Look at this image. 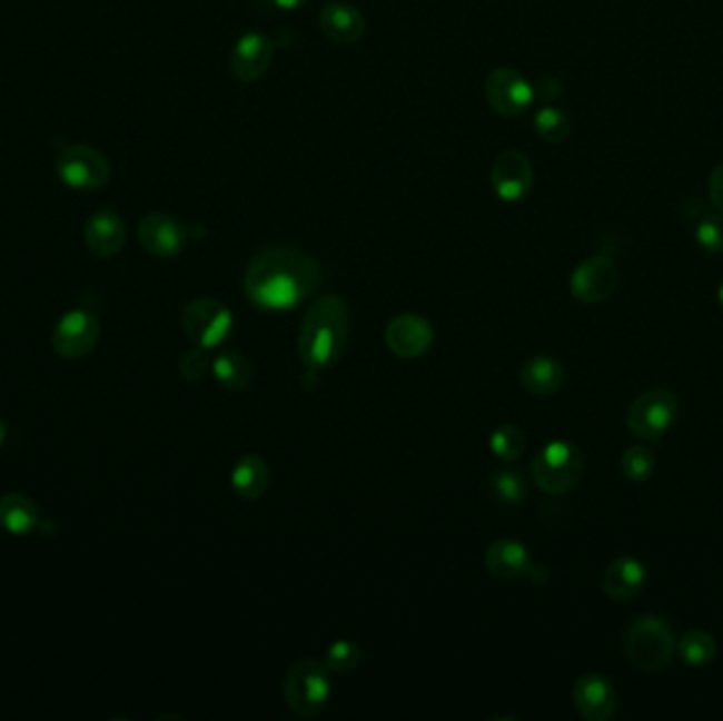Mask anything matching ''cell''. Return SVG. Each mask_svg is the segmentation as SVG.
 I'll return each mask as SVG.
<instances>
[{
    "instance_id": "cell-34",
    "label": "cell",
    "mask_w": 723,
    "mask_h": 721,
    "mask_svg": "<svg viewBox=\"0 0 723 721\" xmlns=\"http://www.w3.org/2000/svg\"><path fill=\"white\" fill-rule=\"evenodd\" d=\"M709 199L717 213L723 214V164L709 174Z\"/></svg>"
},
{
    "instance_id": "cell-5",
    "label": "cell",
    "mask_w": 723,
    "mask_h": 721,
    "mask_svg": "<svg viewBox=\"0 0 723 721\" xmlns=\"http://www.w3.org/2000/svg\"><path fill=\"white\" fill-rule=\"evenodd\" d=\"M535 485L548 495H565L580 483L584 474V455L567 441H554L544 446L532 464Z\"/></svg>"
},
{
    "instance_id": "cell-10",
    "label": "cell",
    "mask_w": 723,
    "mask_h": 721,
    "mask_svg": "<svg viewBox=\"0 0 723 721\" xmlns=\"http://www.w3.org/2000/svg\"><path fill=\"white\" fill-rule=\"evenodd\" d=\"M485 93L491 108L502 117L523 115L535 100L532 83L511 66H499L491 70L485 83Z\"/></svg>"
},
{
    "instance_id": "cell-37",
    "label": "cell",
    "mask_w": 723,
    "mask_h": 721,
    "mask_svg": "<svg viewBox=\"0 0 723 721\" xmlns=\"http://www.w3.org/2000/svg\"><path fill=\"white\" fill-rule=\"evenodd\" d=\"M2 441H4V425L0 422V445H2Z\"/></svg>"
},
{
    "instance_id": "cell-13",
    "label": "cell",
    "mask_w": 723,
    "mask_h": 721,
    "mask_svg": "<svg viewBox=\"0 0 723 721\" xmlns=\"http://www.w3.org/2000/svg\"><path fill=\"white\" fill-rule=\"evenodd\" d=\"M138 239L149 255L174 258L185 250L189 235L178 218L170 214L152 213L140 220Z\"/></svg>"
},
{
    "instance_id": "cell-20",
    "label": "cell",
    "mask_w": 723,
    "mask_h": 721,
    "mask_svg": "<svg viewBox=\"0 0 723 721\" xmlns=\"http://www.w3.org/2000/svg\"><path fill=\"white\" fill-rule=\"evenodd\" d=\"M532 563L527 546L511 537L495 540L485 552V567L499 580H516L525 575Z\"/></svg>"
},
{
    "instance_id": "cell-25",
    "label": "cell",
    "mask_w": 723,
    "mask_h": 721,
    "mask_svg": "<svg viewBox=\"0 0 723 721\" xmlns=\"http://www.w3.org/2000/svg\"><path fill=\"white\" fill-rule=\"evenodd\" d=\"M675 654L690 666H704L717 656V643L711 633L694 629L677 639Z\"/></svg>"
},
{
    "instance_id": "cell-21",
    "label": "cell",
    "mask_w": 723,
    "mask_h": 721,
    "mask_svg": "<svg viewBox=\"0 0 723 721\" xmlns=\"http://www.w3.org/2000/svg\"><path fill=\"white\" fill-rule=\"evenodd\" d=\"M231 485L239 497L255 502L267 493L271 485V470L260 455H244L231 472Z\"/></svg>"
},
{
    "instance_id": "cell-28",
    "label": "cell",
    "mask_w": 723,
    "mask_h": 721,
    "mask_svg": "<svg viewBox=\"0 0 723 721\" xmlns=\"http://www.w3.org/2000/svg\"><path fill=\"white\" fill-rule=\"evenodd\" d=\"M489 445L495 457H499L502 462H514L523 455L527 441L521 427L502 425L491 434Z\"/></svg>"
},
{
    "instance_id": "cell-36",
    "label": "cell",
    "mask_w": 723,
    "mask_h": 721,
    "mask_svg": "<svg viewBox=\"0 0 723 721\" xmlns=\"http://www.w3.org/2000/svg\"><path fill=\"white\" fill-rule=\"evenodd\" d=\"M274 2H276L279 9H286V11H293V9H298V7H303V4H305V2H309V0H274Z\"/></svg>"
},
{
    "instance_id": "cell-9",
    "label": "cell",
    "mask_w": 723,
    "mask_h": 721,
    "mask_svg": "<svg viewBox=\"0 0 723 721\" xmlns=\"http://www.w3.org/2000/svg\"><path fill=\"white\" fill-rule=\"evenodd\" d=\"M620 284V271L610 256H591L582 260L572 274V297L584 305H598L614 297Z\"/></svg>"
},
{
    "instance_id": "cell-8",
    "label": "cell",
    "mask_w": 723,
    "mask_h": 721,
    "mask_svg": "<svg viewBox=\"0 0 723 721\" xmlns=\"http://www.w3.org/2000/svg\"><path fill=\"white\" fill-rule=\"evenodd\" d=\"M58 178L72 191H98L110 180V164L100 150L72 145L60 150L56 161Z\"/></svg>"
},
{
    "instance_id": "cell-19",
    "label": "cell",
    "mask_w": 723,
    "mask_h": 721,
    "mask_svg": "<svg viewBox=\"0 0 723 721\" xmlns=\"http://www.w3.org/2000/svg\"><path fill=\"white\" fill-rule=\"evenodd\" d=\"M319 28L321 32L340 45L358 43L364 37L366 30V22L360 11L343 0H335L328 2L321 13H319Z\"/></svg>"
},
{
    "instance_id": "cell-3",
    "label": "cell",
    "mask_w": 723,
    "mask_h": 721,
    "mask_svg": "<svg viewBox=\"0 0 723 721\" xmlns=\"http://www.w3.org/2000/svg\"><path fill=\"white\" fill-rule=\"evenodd\" d=\"M624 654L641 671L666 669L675 658V636L668 622L658 615L637 618L624 639Z\"/></svg>"
},
{
    "instance_id": "cell-11",
    "label": "cell",
    "mask_w": 723,
    "mask_h": 721,
    "mask_svg": "<svg viewBox=\"0 0 723 721\" xmlns=\"http://www.w3.org/2000/svg\"><path fill=\"white\" fill-rule=\"evenodd\" d=\"M98 339H100V324L96 316H91L86 309H75L68 312L56 324L51 343L58 356H62L66 360H79L93 352Z\"/></svg>"
},
{
    "instance_id": "cell-16",
    "label": "cell",
    "mask_w": 723,
    "mask_h": 721,
    "mask_svg": "<svg viewBox=\"0 0 723 721\" xmlns=\"http://www.w3.org/2000/svg\"><path fill=\"white\" fill-rule=\"evenodd\" d=\"M276 47L274 41L263 32L244 34L231 53V70L241 83H255L267 75L274 65Z\"/></svg>"
},
{
    "instance_id": "cell-7",
    "label": "cell",
    "mask_w": 723,
    "mask_h": 721,
    "mask_svg": "<svg viewBox=\"0 0 723 721\" xmlns=\"http://www.w3.org/2000/svg\"><path fill=\"white\" fill-rule=\"evenodd\" d=\"M182 328L197 347L210 352L231 337L234 314L216 298H195L182 312Z\"/></svg>"
},
{
    "instance_id": "cell-17",
    "label": "cell",
    "mask_w": 723,
    "mask_h": 721,
    "mask_svg": "<svg viewBox=\"0 0 723 721\" xmlns=\"http://www.w3.org/2000/svg\"><path fill=\"white\" fill-rule=\"evenodd\" d=\"M87 248L100 258H112L126 246L128 231L123 218L112 210H100L89 216L86 223Z\"/></svg>"
},
{
    "instance_id": "cell-6",
    "label": "cell",
    "mask_w": 723,
    "mask_h": 721,
    "mask_svg": "<svg viewBox=\"0 0 723 721\" xmlns=\"http://www.w3.org/2000/svg\"><path fill=\"white\" fill-rule=\"evenodd\" d=\"M677 396L664 387H654L631 403L626 411V427L633 436L647 443L660 441L677 419Z\"/></svg>"
},
{
    "instance_id": "cell-12",
    "label": "cell",
    "mask_w": 723,
    "mask_h": 721,
    "mask_svg": "<svg viewBox=\"0 0 723 721\" xmlns=\"http://www.w3.org/2000/svg\"><path fill=\"white\" fill-rule=\"evenodd\" d=\"M572 699L575 711L588 721L612 720L620 704L616 685L601 673H584L577 678Z\"/></svg>"
},
{
    "instance_id": "cell-23",
    "label": "cell",
    "mask_w": 723,
    "mask_h": 721,
    "mask_svg": "<svg viewBox=\"0 0 723 721\" xmlns=\"http://www.w3.org/2000/svg\"><path fill=\"white\" fill-rule=\"evenodd\" d=\"M39 523V510L23 493H7L0 497V527L11 535H28Z\"/></svg>"
},
{
    "instance_id": "cell-38",
    "label": "cell",
    "mask_w": 723,
    "mask_h": 721,
    "mask_svg": "<svg viewBox=\"0 0 723 721\" xmlns=\"http://www.w3.org/2000/svg\"><path fill=\"white\" fill-rule=\"evenodd\" d=\"M717 298H720V305H722L723 309V284L720 286V293H717Z\"/></svg>"
},
{
    "instance_id": "cell-14",
    "label": "cell",
    "mask_w": 723,
    "mask_h": 721,
    "mask_svg": "<svg viewBox=\"0 0 723 721\" xmlns=\"http://www.w3.org/2000/svg\"><path fill=\"white\" fill-rule=\"evenodd\" d=\"M491 187L504 201L523 199L533 187L532 161L521 150L502 152L491 170Z\"/></svg>"
},
{
    "instance_id": "cell-35",
    "label": "cell",
    "mask_w": 723,
    "mask_h": 721,
    "mask_svg": "<svg viewBox=\"0 0 723 721\" xmlns=\"http://www.w3.org/2000/svg\"><path fill=\"white\" fill-rule=\"evenodd\" d=\"M527 573L532 575L533 582H537V584H544L548 580V570L544 565H533L532 563V567Z\"/></svg>"
},
{
    "instance_id": "cell-32",
    "label": "cell",
    "mask_w": 723,
    "mask_h": 721,
    "mask_svg": "<svg viewBox=\"0 0 723 721\" xmlns=\"http://www.w3.org/2000/svg\"><path fill=\"white\" fill-rule=\"evenodd\" d=\"M210 368H212V362L208 356V349H204V347H195L191 352H187L180 360V375L189 383L201 382Z\"/></svg>"
},
{
    "instance_id": "cell-1",
    "label": "cell",
    "mask_w": 723,
    "mask_h": 721,
    "mask_svg": "<svg viewBox=\"0 0 723 721\" xmlns=\"http://www.w3.org/2000/svg\"><path fill=\"white\" fill-rule=\"evenodd\" d=\"M324 282L318 260L300 248L267 246L248 263L244 293L260 309H293L314 297Z\"/></svg>"
},
{
    "instance_id": "cell-15",
    "label": "cell",
    "mask_w": 723,
    "mask_h": 721,
    "mask_svg": "<svg viewBox=\"0 0 723 721\" xmlns=\"http://www.w3.org/2000/svg\"><path fill=\"white\" fill-rule=\"evenodd\" d=\"M434 328L426 318L417 314H403L392 319L385 328V343L398 358H419L432 347Z\"/></svg>"
},
{
    "instance_id": "cell-24",
    "label": "cell",
    "mask_w": 723,
    "mask_h": 721,
    "mask_svg": "<svg viewBox=\"0 0 723 721\" xmlns=\"http://www.w3.org/2000/svg\"><path fill=\"white\" fill-rule=\"evenodd\" d=\"M214 377L222 387L231 392H241L252 383V362L237 352H222L212 362Z\"/></svg>"
},
{
    "instance_id": "cell-4",
    "label": "cell",
    "mask_w": 723,
    "mask_h": 721,
    "mask_svg": "<svg viewBox=\"0 0 723 721\" xmlns=\"http://www.w3.org/2000/svg\"><path fill=\"white\" fill-rule=\"evenodd\" d=\"M330 669L318 660H300L284 679V699L298 718H316L330 700Z\"/></svg>"
},
{
    "instance_id": "cell-30",
    "label": "cell",
    "mask_w": 723,
    "mask_h": 721,
    "mask_svg": "<svg viewBox=\"0 0 723 721\" xmlns=\"http://www.w3.org/2000/svg\"><path fill=\"white\" fill-rule=\"evenodd\" d=\"M361 652L360 648L351 641H335L328 650H326V666L333 673H351L358 669L360 664Z\"/></svg>"
},
{
    "instance_id": "cell-33",
    "label": "cell",
    "mask_w": 723,
    "mask_h": 721,
    "mask_svg": "<svg viewBox=\"0 0 723 721\" xmlns=\"http://www.w3.org/2000/svg\"><path fill=\"white\" fill-rule=\"evenodd\" d=\"M533 93L535 98H539L544 105H553L561 96H563V83L556 77H542L535 86H533Z\"/></svg>"
},
{
    "instance_id": "cell-29",
    "label": "cell",
    "mask_w": 723,
    "mask_h": 721,
    "mask_svg": "<svg viewBox=\"0 0 723 721\" xmlns=\"http://www.w3.org/2000/svg\"><path fill=\"white\" fill-rule=\"evenodd\" d=\"M493 493L495 497L506 504V506H516L525 500L527 495V483L525 476L518 470H502L493 476Z\"/></svg>"
},
{
    "instance_id": "cell-22",
    "label": "cell",
    "mask_w": 723,
    "mask_h": 721,
    "mask_svg": "<svg viewBox=\"0 0 723 721\" xmlns=\"http://www.w3.org/2000/svg\"><path fill=\"white\" fill-rule=\"evenodd\" d=\"M521 385L533 396H551L565 382L563 364L548 356H535L525 362L518 373Z\"/></svg>"
},
{
    "instance_id": "cell-18",
    "label": "cell",
    "mask_w": 723,
    "mask_h": 721,
    "mask_svg": "<svg viewBox=\"0 0 723 721\" xmlns=\"http://www.w3.org/2000/svg\"><path fill=\"white\" fill-rule=\"evenodd\" d=\"M645 580H647V572L638 559L628 554L617 556L603 573V593L612 601L624 603L635 599L643 591Z\"/></svg>"
},
{
    "instance_id": "cell-31",
    "label": "cell",
    "mask_w": 723,
    "mask_h": 721,
    "mask_svg": "<svg viewBox=\"0 0 723 721\" xmlns=\"http://www.w3.org/2000/svg\"><path fill=\"white\" fill-rule=\"evenodd\" d=\"M696 241L709 255H723V214H704L696 225Z\"/></svg>"
},
{
    "instance_id": "cell-26",
    "label": "cell",
    "mask_w": 723,
    "mask_h": 721,
    "mask_svg": "<svg viewBox=\"0 0 723 721\" xmlns=\"http://www.w3.org/2000/svg\"><path fill=\"white\" fill-rule=\"evenodd\" d=\"M620 470L631 483H645L656 470V455L647 446H628L620 457Z\"/></svg>"
},
{
    "instance_id": "cell-2",
    "label": "cell",
    "mask_w": 723,
    "mask_h": 721,
    "mask_svg": "<svg viewBox=\"0 0 723 721\" xmlns=\"http://www.w3.org/2000/svg\"><path fill=\"white\" fill-rule=\"evenodd\" d=\"M349 335V309L343 298L326 295L311 303L298 333V356L318 373L335 366Z\"/></svg>"
},
{
    "instance_id": "cell-27",
    "label": "cell",
    "mask_w": 723,
    "mask_h": 721,
    "mask_svg": "<svg viewBox=\"0 0 723 721\" xmlns=\"http://www.w3.org/2000/svg\"><path fill=\"white\" fill-rule=\"evenodd\" d=\"M533 126L535 131L548 142H563L572 134V121L561 108H539L533 117Z\"/></svg>"
}]
</instances>
